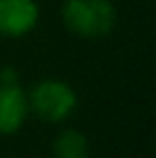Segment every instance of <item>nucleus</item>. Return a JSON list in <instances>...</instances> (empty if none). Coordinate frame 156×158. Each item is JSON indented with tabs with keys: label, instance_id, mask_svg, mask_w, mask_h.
<instances>
[{
	"label": "nucleus",
	"instance_id": "nucleus-1",
	"mask_svg": "<svg viewBox=\"0 0 156 158\" xmlns=\"http://www.w3.org/2000/svg\"><path fill=\"white\" fill-rule=\"evenodd\" d=\"M62 24L83 41L107 39L118 26V9L111 0H64Z\"/></svg>",
	"mask_w": 156,
	"mask_h": 158
},
{
	"label": "nucleus",
	"instance_id": "nucleus-2",
	"mask_svg": "<svg viewBox=\"0 0 156 158\" xmlns=\"http://www.w3.org/2000/svg\"><path fill=\"white\" fill-rule=\"evenodd\" d=\"M77 92L75 88L58 77H47L36 81L28 90L30 115L39 118L45 124H62L77 109Z\"/></svg>",
	"mask_w": 156,
	"mask_h": 158
},
{
	"label": "nucleus",
	"instance_id": "nucleus-3",
	"mask_svg": "<svg viewBox=\"0 0 156 158\" xmlns=\"http://www.w3.org/2000/svg\"><path fill=\"white\" fill-rule=\"evenodd\" d=\"M30 118L28 90L22 88L19 79L0 81V135L11 137L26 126Z\"/></svg>",
	"mask_w": 156,
	"mask_h": 158
},
{
	"label": "nucleus",
	"instance_id": "nucleus-4",
	"mask_svg": "<svg viewBox=\"0 0 156 158\" xmlns=\"http://www.w3.org/2000/svg\"><path fill=\"white\" fill-rule=\"evenodd\" d=\"M39 19L36 0H0V36L22 39L39 26Z\"/></svg>",
	"mask_w": 156,
	"mask_h": 158
},
{
	"label": "nucleus",
	"instance_id": "nucleus-5",
	"mask_svg": "<svg viewBox=\"0 0 156 158\" xmlns=\"http://www.w3.org/2000/svg\"><path fill=\"white\" fill-rule=\"evenodd\" d=\"M53 158H90V141L77 128H64L52 143Z\"/></svg>",
	"mask_w": 156,
	"mask_h": 158
}]
</instances>
